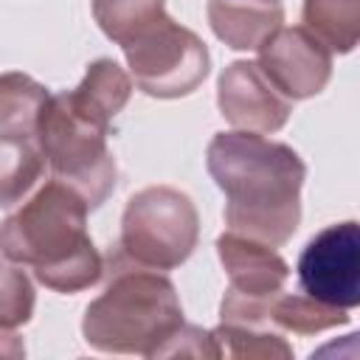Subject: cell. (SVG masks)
Returning <instances> with one entry per match:
<instances>
[{"mask_svg": "<svg viewBox=\"0 0 360 360\" xmlns=\"http://www.w3.org/2000/svg\"><path fill=\"white\" fill-rule=\"evenodd\" d=\"M205 169L225 194L231 233L281 248L301 225L304 158L281 141L259 132H217L205 149Z\"/></svg>", "mask_w": 360, "mask_h": 360, "instance_id": "1", "label": "cell"}, {"mask_svg": "<svg viewBox=\"0 0 360 360\" xmlns=\"http://www.w3.org/2000/svg\"><path fill=\"white\" fill-rule=\"evenodd\" d=\"M87 214V202L70 186L48 180L0 222V256L31 267L34 278L53 292H82L104 276Z\"/></svg>", "mask_w": 360, "mask_h": 360, "instance_id": "2", "label": "cell"}, {"mask_svg": "<svg viewBox=\"0 0 360 360\" xmlns=\"http://www.w3.org/2000/svg\"><path fill=\"white\" fill-rule=\"evenodd\" d=\"M183 307L172 278L110 250V281L84 307V343L104 354H141L155 360L158 349L180 329Z\"/></svg>", "mask_w": 360, "mask_h": 360, "instance_id": "3", "label": "cell"}, {"mask_svg": "<svg viewBox=\"0 0 360 360\" xmlns=\"http://www.w3.org/2000/svg\"><path fill=\"white\" fill-rule=\"evenodd\" d=\"M110 127L93 121L65 93H51L39 121L34 143L39 146L53 180L70 186L90 211H96L115 191L118 166L107 146Z\"/></svg>", "mask_w": 360, "mask_h": 360, "instance_id": "4", "label": "cell"}, {"mask_svg": "<svg viewBox=\"0 0 360 360\" xmlns=\"http://www.w3.org/2000/svg\"><path fill=\"white\" fill-rule=\"evenodd\" d=\"M197 242L200 214L186 191L174 186H146L127 200L115 248L129 262L169 273L188 262Z\"/></svg>", "mask_w": 360, "mask_h": 360, "instance_id": "5", "label": "cell"}, {"mask_svg": "<svg viewBox=\"0 0 360 360\" xmlns=\"http://www.w3.org/2000/svg\"><path fill=\"white\" fill-rule=\"evenodd\" d=\"M129 79L152 98L191 96L211 73V53L205 42L169 14L146 25L121 45Z\"/></svg>", "mask_w": 360, "mask_h": 360, "instance_id": "6", "label": "cell"}, {"mask_svg": "<svg viewBox=\"0 0 360 360\" xmlns=\"http://www.w3.org/2000/svg\"><path fill=\"white\" fill-rule=\"evenodd\" d=\"M217 256L228 273V287L219 301L222 323L270 326V307L287 287L290 264L276 248L231 231L217 236Z\"/></svg>", "mask_w": 360, "mask_h": 360, "instance_id": "7", "label": "cell"}, {"mask_svg": "<svg viewBox=\"0 0 360 360\" xmlns=\"http://www.w3.org/2000/svg\"><path fill=\"white\" fill-rule=\"evenodd\" d=\"M301 292L329 307L354 309L360 304V228L354 219L326 225L298 256Z\"/></svg>", "mask_w": 360, "mask_h": 360, "instance_id": "8", "label": "cell"}, {"mask_svg": "<svg viewBox=\"0 0 360 360\" xmlns=\"http://www.w3.org/2000/svg\"><path fill=\"white\" fill-rule=\"evenodd\" d=\"M256 53L262 73L290 101L318 96L332 79V51L304 25H278Z\"/></svg>", "mask_w": 360, "mask_h": 360, "instance_id": "9", "label": "cell"}, {"mask_svg": "<svg viewBox=\"0 0 360 360\" xmlns=\"http://www.w3.org/2000/svg\"><path fill=\"white\" fill-rule=\"evenodd\" d=\"M217 107L233 129L259 135L278 132L292 112V101L284 98L250 59L225 65L217 82Z\"/></svg>", "mask_w": 360, "mask_h": 360, "instance_id": "10", "label": "cell"}, {"mask_svg": "<svg viewBox=\"0 0 360 360\" xmlns=\"http://www.w3.org/2000/svg\"><path fill=\"white\" fill-rule=\"evenodd\" d=\"M208 25L233 51H256L281 22V0H208Z\"/></svg>", "mask_w": 360, "mask_h": 360, "instance_id": "11", "label": "cell"}, {"mask_svg": "<svg viewBox=\"0 0 360 360\" xmlns=\"http://www.w3.org/2000/svg\"><path fill=\"white\" fill-rule=\"evenodd\" d=\"M68 96L76 104V110H82L93 121L110 127L112 118L127 107V101L132 96V79L115 59L101 56L87 65L82 82L73 90H68Z\"/></svg>", "mask_w": 360, "mask_h": 360, "instance_id": "12", "label": "cell"}, {"mask_svg": "<svg viewBox=\"0 0 360 360\" xmlns=\"http://www.w3.org/2000/svg\"><path fill=\"white\" fill-rule=\"evenodd\" d=\"M48 87L34 76L11 70L0 76V138L34 141L39 112L48 101Z\"/></svg>", "mask_w": 360, "mask_h": 360, "instance_id": "13", "label": "cell"}, {"mask_svg": "<svg viewBox=\"0 0 360 360\" xmlns=\"http://www.w3.org/2000/svg\"><path fill=\"white\" fill-rule=\"evenodd\" d=\"M301 20L332 53H352L360 39V0H304Z\"/></svg>", "mask_w": 360, "mask_h": 360, "instance_id": "14", "label": "cell"}, {"mask_svg": "<svg viewBox=\"0 0 360 360\" xmlns=\"http://www.w3.org/2000/svg\"><path fill=\"white\" fill-rule=\"evenodd\" d=\"M45 158L34 141L0 138V208L22 202V197L39 183Z\"/></svg>", "mask_w": 360, "mask_h": 360, "instance_id": "15", "label": "cell"}, {"mask_svg": "<svg viewBox=\"0 0 360 360\" xmlns=\"http://www.w3.org/2000/svg\"><path fill=\"white\" fill-rule=\"evenodd\" d=\"M349 321H352L349 309L329 307L323 301H315L307 292H281L270 307V326H278L295 335H318V332L343 326Z\"/></svg>", "mask_w": 360, "mask_h": 360, "instance_id": "16", "label": "cell"}, {"mask_svg": "<svg viewBox=\"0 0 360 360\" xmlns=\"http://www.w3.org/2000/svg\"><path fill=\"white\" fill-rule=\"evenodd\" d=\"M90 8L101 34L115 45L129 42L135 34L166 14L163 0H90Z\"/></svg>", "mask_w": 360, "mask_h": 360, "instance_id": "17", "label": "cell"}, {"mask_svg": "<svg viewBox=\"0 0 360 360\" xmlns=\"http://www.w3.org/2000/svg\"><path fill=\"white\" fill-rule=\"evenodd\" d=\"M217 357H278L290 360L292 346L267 326H233L219 323L217 329H208Z\"/></svg>", "mask_w": 360, "mask_h": 360, "instance_id": "18", "label": "cell"}, {"mask_svg": "<svg viewBox=\"0 0 360 360\" xmlns=\"http://www.w3.org/2000/svg\"><path fill=\"white\" fill-rule=\"evenodd\" d=\"M34 304H37V292L22 264L0 256V326L17 329L28 323L34 315Z\"/></svg>", "mask_w": 360, "mask_h": 360, "instance_id": "19", "label": "cell"}, {"mask_svg": "<svg viewBox=\"0 0 360 360\" xmlns=\"http://www.w3.org/2000/svg\"><path fill=\"white\" fill-rule=\"evenodd\" d=\"M155 357H217V349L208 329L183 321L180 329L158 349Z\"/></svg>", "mask_w": 360, "mask_h": 360, "instance_id": "20", "label": "cell"}, {"mask_svg": "<svg viewBox=\"0 0 360 360\" xmlns=\"http://www.w3.org/2000/svg\"><path fill=\"white\" fill-rule=\"evenodd\" d=\"M0 357H8V360H22L25 357V343L14 329L0 326Z\"/></svg>", "mask_w": 360, "mask_h": 360, "instance_id": "21", "label": "cell"}]
</instances>
